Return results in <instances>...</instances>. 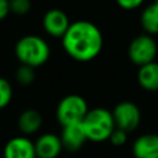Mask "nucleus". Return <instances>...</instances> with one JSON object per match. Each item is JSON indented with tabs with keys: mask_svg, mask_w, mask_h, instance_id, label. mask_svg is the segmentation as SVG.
<instances>
[{
	"mask_svg": "<svg viewBox=\"0 0 158 158\" xmlns=\"http://www.w3.org/2000/svg\"><path fill=\"white\" fill-rule=\"evenodd\" d=\"M65 53L77 62H90L95 59L104 44L100 28L86 20L72 22L60 38Z\"/></svg>",
	"mask_w": 158,
	"mask_h": 158,
	"instance_id": "obj_1",
	"label": "nucleus"
},
{
	"mask_svg": "<svg viewBox=\"0 0 158 158\" xmlns=\"http://www.w3.org/2000/svg\"><path fill=\"white\" fill-rule=\"evenodd\" d=\"M15 56L21 64L37 68L43 65L49 59L51 48L42 37L26 35L16 42Z\"/></svg>",
	"mask_w": 158,
	"mask_h": 158,
	"instance_id": "obj_2",
	"label": "nucleus"
},
{
	"mask_svg": "<svg viewBox=\"0 0 158 158\" xmlns=\"http://www.w3.org/2000/svg\"><path fill=\"white\" fill-rule=\"evenodd\" d=\"M80 125L88 141L91 142L107 141L112 131L116 128L112 112L104 107L89 110Z\"/></svg>",
	"mask_w": 158,
	"mask_h": 158,
	"instance_id": "obj_3",
	"label": "nucleus"
},
{
	"mask_svg": "<svg viewBox=\"0 0 158 158\" xmlns=\"http://www.w3.org/2000/svg\"><path fill=\"white\" fill-rule=\"evenodd\" d=\"M88 111V102L83 96L78 94H69L58 102L56 116L62 127H64L81 123Z\"/></svg>",
	"mask_w": 158,
	"mask_h": 158,
	"instance_id": "obj_4",
	"label": "nucleus"
},
{
	"mask_svg": "<svg viewBox=\"0 0 158 158\" xmlns=\"http://www.w3.org/2000/svg\"><path fill=\"white\" fill-rule=\"evenodd\" d=\"M158 53V46L153 36L151 35H138L128 44L127 54L130 60L138 68L154 62Z\"/></svg>",
	"mask_w": 158,
	"mask_h": 158,
	"instance_id": "obj_5",
	"label": "nucleus"
},
{
	"mask_svg": "<svg viewBox=\"0 0 158 158\" xmlns=\"http://www.w3.org/2000/svg\"><path fill=\"white\" fill-rule=\"evenodd\" d=\"M112 112L115 126L126 132L135 131L141 122V110L133 101H121L118 102Z\"/></svg>",
	"mask_w": 158,
	"mask_h": 158,
	"instance_id": "obj_6",
	"label": "nucleus"
},
{
	"mask_svg": "<svg viewBox=\"0 0 158 158\" xmlns=\"http://www.w3.org/2000/svg\"><path fill=\"white\" fill-rule=\"evenodd\" d=\"M70 20L68 17V15L60 10V9H51L48 10L42 20V25L44 31L54 37V38H62L64 36V33L67 32V30L70 26Z\"/></svg>",
	"mask_w": 158,
	"mask_h": 158,
	"instance_id": "obj_7",
	"label": "nucleus"
},
{
	"mask_svg": "<svg viewBox=\"0 0 158 158\" xmlns=\"http://www.w3.org/2000/svg\"><path fill=\"white\" fill-rule=\"evenodd\" d=\"M4 158H37L35 143L26 136L14 137L4 147Z\"/></svg>",
	"mask_w": 158,
	"mask_h": 158,
	"instance_id": "obj_8",
	"label": "nucleus"
},
{
	"mask_svg": "<svg viewBox=\"0 0 158 158\" xmlns=\"http://www.w3.org/2000/svg\"><path fill=\"white\" fill-rule=\"evenodd\" d=\"M63 149L60 137L54 133H43L35 142L37 158H57Z\"/></svg>",
	"mask_w": 158,
	"mask_h": 158,
	"instance_id": "obj_9",
	"label": "nucleus"
},
{
	"mask_svg": "<svg viewBox=\"0 0 158 158\" xmlns=\"http://www.w3.org/2000/svg\"><path fill=\"white\" fill-rule=\"evenodd\" d=\"M59 137H60L63 148L72 153L81 149V147L88 141L80 123L62 127V133Z\"/></svg>",
	"mask_w": 158,
	"mask_h": 158,
	"instance_id": "obj_10",
	"label": "nucleus"
},
{
	"mask_svg": "<svg viewBox=\"0 0 158 158\" xmlns=\"http://www.w3.org/2000/svg\"><path fill=\"white\" fill-rule=\"evenodd\" d=\"M135 158H158V133H143L132 144Z\"/></svg>",
	"mask_w": 158,
	"mask_h": 158,
	"instance_id": "obj_11",
	"label": "nucleus"
},
{
	"mask_svg": "<svg viewBox=\"0 0 158 158\" xmlns=\"http://www.w3.org/2000/svg\"><path fill=\"white\" fill-rule=\"evenodd\" d=\"M137 81L139 86L147 91L158 90V63L152 62L138 68Z\"/></svg>",
	"mask_w": 158,
	"mask_h": 158,
	"instance_id": "obj_12",
	"label": "nucleus"
},
{
	"mask_svg": "<svg viewBox=\"0 0 158 158\" xmlns=\"http://www.w3.org/2000/svg\"><path fill=\"white\" fill-rule=\"evenodd\" d=\"M17 126L23 135H33L42 126V116L37 110L27 109L20 114Z\"/></svg>",
	"mask_w": 158,
	"mask_h": 158,
	"instance_id": "obj_13",
	"label": "nucleus"
},
{
	"mask_svg": "<svg viewBox=\"0 0 158 158\" xmlns=\"http://www.w3.org/2000/svg\"><path fill=\"white\" fill-rule=\"evenodd\" d=\"M141 25L147 35H158V2L146 6L141 14Z\"/></svg>",
	"mask_w": 158,
	"mask_h": 158,
	"instance_id": "obj_14",
	"label": "nucleus"
},
{
	"mask_svg": "<svg viewBox=\"0 0 158 158\" xmlns=\"http://www.w3.org/2000/svg\"><path fill=\"white\" fill-rule=\"evenodd\" d=\"M15 78H16V81H17L20 85H22V86H28V85H31V84L35 81V78H36L35 68L28 67V65H25V64H21V65L16 69Z\"/></svg>",
	"mask_w": 158,
	"mask_h": 158,
	"instance_id": "obj_15",
	"label": "nucleus"
},
{
	"mask_svg": "<svg viewBox=\"0 0 158 158\" xmlns=\"http://www.w3.org/2000/svg\"><path fill=\"white\" fill-rule=\"evenodd\" d=\"M12 99V86L5 79L0 77V110L6 107Z\"/></svg>",
	"mask_w": 158,
	"mask_h": 158,
	"instance_id": "obj_16",
	"label": "nucleus"
},
{
	"mask_svg": "<svg viewBox=\"0 0 158 158\" xmlns=\"http://www.w3.org/2000/svg\"><path fill=\"white\" fill-rule=\"evenodd\" d=\"M10 12L17 16H25L31 10V0H9Z\"/></svg>",
	"mask_w": 158,
	"mask_h": 158,
	"instance_id": "obj_17",
	"label": "nucleus"
},
{
	"mask_svg": "<svg viewBox=\"0 0 158 158\" xmlns=\"http://www.w3.org/2000/svg\"><path fill=\"white\" fill-rule=\"evenodd\" d=\"M127 139H128V132H126V131H123L121 128H117V127L112 131V133H111V136L109 138V141L111 142V144L115 146V147H122V146H125L126 142H127Z\"/></svg>",
	"mask_w": 158,
	"mask_h": 158,
	"instance_id": "obj_18",
	"label": "nucleus"
},
{
	"mask_svg": "<svg viewBox=\"0 0 158 158\" xmlns=\"http://www.w3.org/2000/svg\"><path fill=\"white\" fill-rule=\"evenodd\" d=\"M143 2H144V0H116V4L121 9L128 10V11L138 9Z\"/></svg>",
	"mask_w": 158,
	"mask_h": 158,
	"instance_id": "obj_19",
	"label": "nucleus"
},
{
	"mask_svg": "<svg viewBox=\"0 0 158 158\" xmlns=\"http://www.w3.org/2000/svg\"><path fill=\"white\" fill-rule=\"evenodd\" d=\"M10 12L9 0H0V21L4 20Z\"/></svg>",
	"mask_w": 158,
	"mask_h": 158,
	"instance_id": "obj_20",
	"label": "nucleus"
},
{
	"mask_svg": "<svg viewBox=\"0 0 158 158\" xmlns=\"http://www.w3.org/2000/svg\"><path fill=\"white\" fill-rule=\"evenodd\" d=\"M156 2H158V0H156Z\"/></svg>",
	"mask_w": 158,
	"mask_h": 158,
	"instance_id": "obj_21",
	"label": "nucleus"
}]
</instances>
